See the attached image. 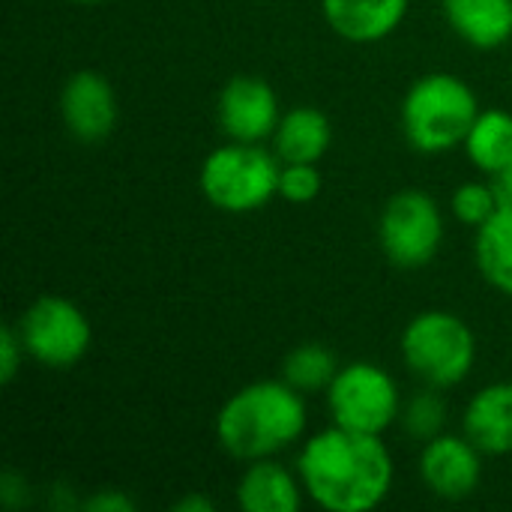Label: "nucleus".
I'll list each match as a JSON object with an SVG mask.
<instances>
[{"mask_svg":"<svg viewBox=\"0 0 512 512\" xmlns=\"http://www.w3.org/2000/svg\"><path fill=\"white\" fill-rule=\"evenodd\" d=\"M297 474L321 510L369 512L387 501L396 465L381 435H363L333 423L303 444Z\"/></svg>","mask_w":512,"mask_h":512,"instance_id":"obj_1","label":"nucleus"},{"mask_svg":"<svg viewBox=\"0 0 512 512\" xmlns=\"http://www.w3.org/2000/svg\"><path fill=\"white\" fill-rule=\"evenodd\" d=\"M306 423L309 411L300 390L288 381H255L219 408L216 438L231 459L258 462L294 447Z\"/></svg>","mask_w":512,"mask_h":512,"instance_id":"obj_2","label":"nucleus"},{"mask_svg":"<svg viewBox=\"0 0 512 512\" xmlns=\"http://www.w3.org/2000/svg\"><path fill=\"white\" fill-rule=\"evenodd\" d=\"M477 117V93L450 72H429L417 78L402 99V132L408 144L426 156L465 144Z\"/></svg>","mask_w":512,"mask_h":512,"instance_id":"obj_3","label":"nucleus"},{"mask_svg":"<svg viewBox=\"0 0 512 512\" xmlns=\"http://www.w3.org/2000/svg\"><path fill=\"white\" fill-rule=\"evenodd\" d=\"M402 360L426 387H456L477 363L474 330L447 309H426L402 333Z\"/></svg>","mask_w":512,"mask_h":512,"instance_id":"obj_4","label":"nucleus"},{"mask_svg":"<svg viewBox=\"0 0 512 512\" xmlns=\"http://www.w3.org/2000/svg\"><path fill=\"white\" fill-rule=\"evenodd\" d=\"M279 177L282 162L276 153H267L261 144L228 141L204 159L198 183L216 210L252 213L279 195Z\"/></svg>","mask_w":512,"mask_h":512,"instance_id":"obj_5","label":"nucleus"},{"mask_svg":"<svg viewBox=\"0 0 512 512\" xmlns=\"http://www.w3.org/2000/svg\"><path fill=\"white\" fill-rule=\"evenodd\" d=\"M333 423L363 435H384L402 417V393L378 363H348L327 387Z\"/></svg>","mask_w":512,"mask_h":512,"instance_id":"obj_6","label":"nucleus"},{"mask_svg":"<svg viewBox=\"0 0 512 512\" xmlns=\"http://www.w3.org/2000/svg\"><path fill=\"white\" fill-rule=\"evenodd\" d=\"M30 360L48 369H72L84 360L93 342L87 315L60 294L36 297L15 324Z\"/></svg>","mask_w":512,"mask_h":512,"instance_id":"obj_7","label":"nucleus"},{"mask_svg":"<svg viewBox=\"0 0 512 512\" xmlns=\"http://www.w3.org/2000/svg\"><path fill=\"white\" fill-rule=\"evenodd\" d=\"M378 240L396 267H426L444 243V216L438 201L423 189L396 192L381 210Z\"/></svg>","mask_w":512,"mask_h":512,"instance_id":"obj_8","label":"nucleus"},{"mask_svg":"<svg viewBox=\"0 0 512 512\" xmlns=\"http://www.w3.org/2000/svg\"><path fill=\"white\" fill-rule=\"evenodd\" d=\"M219 126L231 141H246V144H261L273 138L282 111L276 90L258 78V75H234L225 81L219 90L216 102Z\"/></svg>","mask_w":512,"mask_h":512,"instance_id":"obj_9","label":"nucleus"},{"mask_svg":"<svg viewBox=\"0 0 512 512\" xmlns=\"http://www.w3.org/2000/svg\"><path fill=\"white\" fill-rule=\"evenodd\" d=\"M60 117L72 138L84 144L105 141L120 117V105L111 81L96 69H81L69 75L60 90Z\"/></svg>","mask_w":512,"mask_h":512,"instance_id":"obj_10","label":"nucleus"},{"mask_svg":"<svg viewBox=\"0 0 512 512\" xmlns=\"http://www.w3.org/2000/svg\"><path fill=\"white\" fill-rule=\"evenodd\" d=\"M483 453L462 435H438L420 453V477L426 489L444 501L471 498L483 480Z\"/></svg>","mask_w":512,"mask_h":512,"instance_id":"obj_11","label":"nucleus"},{"mask_svg":"<svg viewBox=\"0 0 512 512\" xmlns=\"http://www.w3.org/2000/svg\"><path fill=\"white\" fill-rule=\"evenodd\" d=\"M411 0H321V12L336 36L354 45H372L396 33Z\"/></svg>","mask_w":512,"mask_h":512,"instance_id":"obj_12","label":"nucleus"},{"mask_svg":"<svg viewBox=\"0 0 512 512\" xmlns=\"http://www.w3.org/2000/svg\"><path fill=\"white\" fill-rule=\"evenodd\" d=\"M465 438L483 456L512 453V381L483 387L465 408Z\"/></svg>","mask_w":512,"mask_h":512,"instance_id":"obj_13","label":"nucleus"},{"mask_svg":"<svg viewBox=\"0 0 512 512\" xmlns=\"http://www.w3.org/2000/svg\"><path fill=\"white\" fill-rule=\"evenodd\" d=\"M300 474L273 459L249 462L237 483V504L246 512H297L303 504Z\"/></svg>","mask_w":512,"mask_h":512,"instance_id":"obj_14","label":"nucleus"},{"mask_svg":"<svg viewBox=\"0 0 512 512\" xmlns=\"http://www.w3.org/2000/svg\"><path fill=\"white\" fill-rule=\"evenodd\" d=\"M441 6L453 33L480 51L512 39V0H441Z\"/></svg>","mask_w":512,"mask_h":512,"instance_id":"obj_15","label":"nucleus"},{"mask_svg":"<svg viewBox=\"0 0 512 512\" xmlns=\"http://www.w3.org/2000/svg\"><path fill=\"white\" fill-rule=\"evenodd\" d=\"M333 144V126L330 117L312 105H297L288 114H282L276 132H273V153L282 165L288 162H312L318 165L324 153Z\"/></svg>","mask_w":512,"mask_h":512,"instance_id":"obj_16","label":"nucleus"},{"mask_svg":"<svg viewBox=\"0 0 512 512\" xmlns=\"http://www.w3.org/2000/svg\"><path fill=\"white\" fill-rule=\"evenodd\" d=\"M474 258L483 279L512 297V204H501V210L477 228Z\"/></svg>","mask_w":512,"mask_h":512,"instance_id":"obj_17","label":"nucleus"},{"mask_svg":"<svg viewBox=\"0 0 512 512\" xmlns=\"http://www.w3.org/2000/svg\"><path fill=\"white\" fill-rule=\"evenodd\" d=\"M465 153L471 165H477L483 174L498 177L504 168L512 165V114L501 108H486L474 120L468 138H465Z\"/></svg>","mask_w":512,"mask_h":512,"instance_id":"obj_18","label":"nucleus"},{"mask_svg":"<svg viewBox=\"0 0 512 512\" xmlns=\"http://www.w3.org/2000/svg\"><path fill=\"white\" fill-rule=\"evenodd\" d=\"M339 357L321 345V342H303L294 351H288V357L282 360V381H288L294 390L306 393H318L333 384L336 372H339Z\"/></svg>","mask_w":512,"mask_h":512,"instance_id":"obj_19","label":"nucleus"},{"mask_svg":"<svg viewBox=\"0 0 512 512\" xmlns=\"http://www.w3.org/2000/svg\"><path fill=\"white\" fill-rule=\"evenodd\" d=\"M402 426L411 438L417 441H432L441 435L444 423H447V405L444 399L435 393V387L417 393L414 399H408V405H402Z\"/></svg>","mask_w":512,"mask_h":512,"instance_id":"obj_20","label":"nucleus"},{"mask_svg":"<svg viewBox=\"0 0 512 512\" xmlns=\"http://www.w3.org/2000/svg\"><path fill=\"white\" fill-rule=\"evenodd\" d=\"M501 192L498 186L492 183H480V180H471V183H462L456 192H453V213L462 225H471V228H480L486 225L498 210H501Z\"/></svg>","mask_w":512,"mask_h":512,"instance_id":"obj_21","label":"nucleus"},{"mask_svg":"<svg viewBox=\"0 0 512 512\" xmlns=\"http://www.w3.org/2000/svg\"><path fill=\"white\" fill-rule=\"evenodd\" d=\"M279 195L291 204H309L321 195V171L312 162H288L282 165Z\"/></svg>","mask_w":512,"mask_h":512,"instance_id":"obj_22","label":"nucleus"},{"mask_svg":"<svg viewBox=\"0 0 512 512\" xmlns=\"http://www.w3.org/2000/svg\"><path fill=\"white\" fill-rule=\"evenodd\" d=\"M27 351H24V342L15 330V324H6L0 330V384H12L21 363H24Z\"/></svg>","mask_w":512,"mask_h":512,"instance_id":"obj_23","label":"nucleus"},{"mask_svg":"<svg viewBox=\"0 0 512 512\" xmlns=\"http://www.w3.org/2000/svg\"><path fill=\"white\" fill-rule=\"evenodd\" d=\"M84 510L87 512H132L135 510V501L117 489H102L99 495L87 498L84 501Z\"/></svg>","mask_w":512,"mask_h":512,"instance_id":"obj_24","label":"nucleus"},{"mask_svg":"<svg viewBox=\"0 0 512 512\" xmlns=\"http://www.w3.org/2000/svg\"><path fill=\"white\" fill-rule=\"evenodd\" d=\"M177 512H213V501L204 498V495H186L174 504Z\"/></svg>","mask_w":512,"mask_h":512,"instance_id":"obj_25","label":"nucleus"},{"mask_svg":"<svg viewBox=\"0 0 512 512\" xmlns=\"http://www.w3.org/2000/svg\"><path fill=\"white\" fill-rule=\"evenodd\" d=\"M495 186H498V192H501V201H504V204H512V165L510 168H504V171L495 177Z\"/></svg>","mask_w":512,"mask_h":512,"instance_id":"obj_26","label":"nucleus"},{"mask_svg":"<svg viewBox=\"0 0 512 512\" xmlns=\"http://www.w3.org/2000/svg\"><path fill=\"white\" fill-rule=\"evenodd\" d=\"M72 3H105V0H72Z\"/></svg>","mask_w":512,"mask_h":512,"instance_id":"obj_27","label":"nucleus"}]
</instances>
